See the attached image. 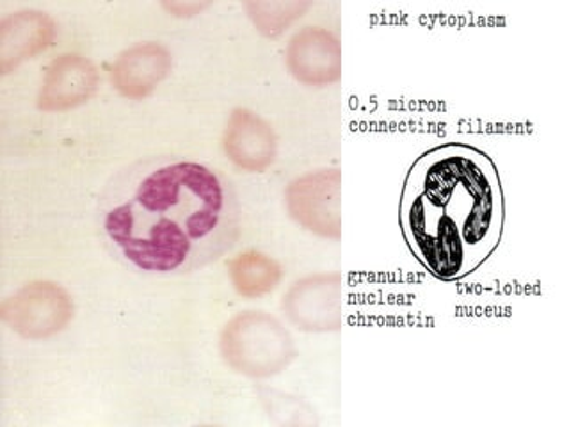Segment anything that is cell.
Returning a JSON list of instances; mask_svg holds the SVG:
<instances>
[{"label": "cell", "mask_w": 569, "mask_h": 427, "mask_svg": "<svg viewBox=\"0 0 569 427\" xmlns=\"http://www.w3.org/2000/svg\"><path fill=\"white\" fill-rule=\"evenodd\" d=\"M107 251L144 275H187L218 262L240 236L230 178L198 160L151 156L112 173L98 196Z\"/></svg>", "instance_id": "6da1fadb"}, {"label": "cell", "mask_w": 569, "mask_h": 427, "mask_svg": "<svg viewBox=\"0 0 569 427\" xmlns=\"http://www.w3.org/2000/svg\"><path fill=\"white\" fill-rule=\"evenodd\" d=\"M409 251L441 281L465 280L502 242L506 196L491 157L447 142L415 160L400 192Z\"/></svg>", "instance_id": "7a4b0ae2"}, {"label": "cell", "mask_w": 569, "mask_h": 427, "mask_svg": "<svg viewBox=\"0 0 569 427\" xmlns=\"http://www.w3.org/2000/svg\"><path fill=\"white\" fill-rule=\"evenodd\" d=\"M222 360L233 373L251 379L274 378L298 355L289 329L263 310L240 311L219 335Z\"/></svg>", "instance_id": "3957f363"}, {"label": "cell", "mask_w": 569, "mask_h": 427, "mask_svg": "<svg viewBox=\"0 0 569 427\" xmlns=\"http://www.w3.org/2000/svg\"><path fill=\"white\" fill-rule=\"evenodd\" d=\"M76 317L73 298L56 281L26 284L0 305V319L18 337L47 340L68 328Z\"/></svg>", "instance_id": "277c9868"}, {"label": "cell", "mask_w": 569, "mask_h": 427, "mask_svg": "<svg viewBox=\"0 0 569 427\" xmlns=\"http://www.w3.org/2000/svg\"><path fill=\"white\" fill-rule=\"evenodd\" d=\"M284 207L299 227L322 239L342 237V173L325 168L293 178L284 189Z\"/></svg>", "instance_id": "5b68a950"}, {"label": "cell", "mask_w": 569, "mask_h": 427, "mask_svg": "<svg viewBox=\"0 0 569 427\" xmlns=\"http://www.w3.org/2000/svg\"><path fill=\"white\" fill-rule=\"evenodd\" d=\"M343 276L316 272L290 285L281 311L290 325L307 334H335L343 326Z\"/></svg>", "instance_id": "8992f818"}, {"label": "cell", "mask_w": 569, "mask_h": 427, "mask_svg": "<svg viewBox=\"0 0 569 427\" xmlns=\"http://www.w3.org/2000/svg\"><path fill=\"white\" fill-rule=\"evenodd\" d=\"M284 64L308 88H326L342 79V44L325 27H302L284 49Z\"/></svg>", "instance_id": "52a82bcc"}, {"label": "cell", "mask_w": 569, "mask_h": 427, "mask_svg": "<svg viewBox=\"0 0 569 427\" xmlns=\"http://www.w3.org/2000/svg\"><path fill=\"white\" fill-rule=\"evenodd\" d=\"M100 86V73L94 62L80 53H62L44 70L36 107L43 112L73 111L84 106Z\"/></svg>", "instance_id": "ba28073f"}, {"label": "cell", "mask_w": 569, "mask_h": 427, "mask_svg": "<svg viewBox=\"0 0 569 427\" xmlns=\"http://www.w3.org/2000/svg\"><path fill=\"white\" fill-rule=\"evenodd\" d=\"M222 151L231 165L242 171L263 173L276 162L278 139L272 125L262 116L246 107H237L224 125Z\"/></svg>", "instance_id": "9c48e42d"}, {"label": "cell", "mask_w": 569, "mask_h": 427, "mask_svg": "<svg viewBox=\"0 0 569 427\" xmlns=\"http://www.w3.org/2000/svg\"><path fill=\"white\" fill-rule=\"evenodd\" d=\"M173 70V56L164 44L142 41L132 44L114 59L109 80L114 91L129 100H144Z\"/></svg>", "instance_id": "30bf717a"}, {"label": "cell", "mask_w": 569, "mask_h": 427, "mask_svg": "<svg viewBox=\"0 0 569 427\" xmlns=\"http://www.w3.org/2000/svg\"><path fill=\"white\" fill-rule=\"evenodd\" d=\"M58 23L40 9H22L0 22V71L8 76L20 64L52 49Z\"/></svg>", "instance_id": "8fae6325"}, {"label": "cell", "mask_w": 569, "mask_h": 427, "mask_svg": "<svg viewBox=\"0 0 569 427\" xmlns=\"http://www.w3.org/2000/svg\"><path fill=\"white\" fill-rule=\"evenodd\" d=\"M228 276L239 296L246 299L262 298L271 294L283 278L280 262L269 255L248 249L228 262Z\"/></svg>", "instance_id": "7c38bea8"}, {"label": "cell", "mask_w": 569, "mask_h": 427, "mask_svg": "<svg viewBox=\"0 0 569 427\" xmlns=\"http://www.w3.org/2000/svg\"><path fill=\"white\" fill-rule=\"evenodd\" d=\"M310 2H246V13L260 34L278 38L307 13Z\"/></svg>", "instance_id": "4fadbf2b"}, {"label": "cell", "mask_w": 569, "mask_h": 427, "mask_svg": "<svg viewBox=\"0 0 569 427\" xmlns=\"http://www.w3.org/2000/svg\"><path fill=\"white\" fill-rule=\"evenodd\" d=\"M209 2H162V8L177 18H192L209 8Z\"/></svg>", "instance_id": "5bb4252c"}]
</instances>
